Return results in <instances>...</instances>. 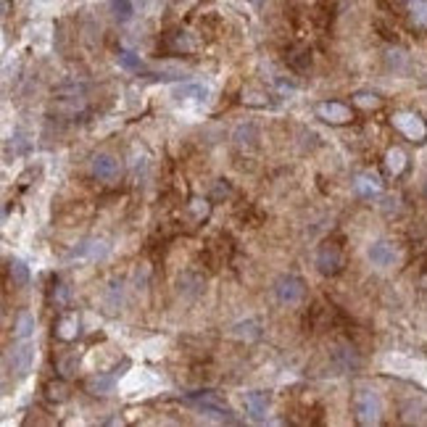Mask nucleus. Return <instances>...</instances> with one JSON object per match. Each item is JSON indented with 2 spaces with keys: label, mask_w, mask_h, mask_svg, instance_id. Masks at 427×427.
Instances as JSON below:
<instances>
[{
  "label": "nucleus",
  "mask_w": 427,
  "mask_h": 427,
  "mask_svg": "<svg viewBox=\"0 0 427 427\" xmlns=\"http://www.w3.org/2000/svg\"><path fill=\"white\" fill-rule=\"evenodd\" d=\"M187 404L195 406L198 411H204L206 417H216V419H227V422H235L233 409L224 404L222 396H216L214 390H195L187 396Z\"/></svg>",
  "instance_id": "1"
},
{
  "label": "nucleus",
  "mask_w": 427,
  "mask_h": 427,
  "mask_svg": "<svg viewBox=\"0 0 427 427\" xmlns=\"http://www.w3.org/2000/svg\"><path fill=\"white\" fill-rule=\"evenodd\" d=\"M353 414H356V422L364 427H372L380 422V414H382V404H380V396L370 388H362L356 390V396H353Z\"/></svg>",
  "instance_id": "2"
},
{
  "label": "nucleus",
  "mask_w": 427,
  "mask_h": 427,
  "mask_svg": "<svg viewBox=\"0 0 427 427\" xmlns=\"http://www.w3.org/2000/svg\"><path fill=\"white\" fill-rule=\"evenodd\" d=\"M390 124L409 140V143H425L427 140V121L414 111H399L390 116Z\"/></svg>",
  "instance_id": "3"
},
{
  "label": "nucleus",
  "mask_w": 427,
  "mask_h": 427,
  "mask_svg": "<svg viewBox=\"0 0 427 427\" xmlns=\"http://www.w3.org/2000/svg\"><path fill=\"white\" fill-rule=\"evenodd\" d=\"M274 298H277L282 306H298L304 298H306V285L304 279L296 274H282L274 282Z\"/></svg>",
  "instance_id": "4"
},
{
  "label": "nucleus",
  "mask_w": 427,
  "mask_h": 427,
  "mask_svg": "<svg viewBox=\"0 0 427 427\" xmlns=\"http://www.w3.org/2000/svg\"><path fill=\"white\" fill-rule=\"evenodd\" d=\"M316 270L322 272L325 277L338 274V272L343 270V248L333 240L322 243L319 251H316Z\"/></svg>",
  "instance_id": "5"
},
{
  "label": "nucleus",
  "mask_w": 427,
  "mask_h": 427,
  "mask_svg": "<svg viewBox=\"0 0 427 427\" xmlns=\"http://www.w3.org/2000/svg\"><path fill=\"white\" fill-rule=\"evenodd\" d=\"M32 359H35V348L29 340H19L9 353H6V370L13 372L16 377H24L32 370Z\"/></svg>",
  "instance_id": "6"
},
{
  "label": "nucleus",
  "mask_w": 427,
  "mask_h": 427,
  "mask_svg": "<svg viewBox=\"0 0 427 427\" xmlns=\"http://www.w3.org/2000/svg\"><path fill=\"white\" fill-rule=\"evenodd\" d=\"M316 116L327 124H338V127H343V124H351L353 121V111L351 106H345L340 101H325V103H316Z\"/></svg>",
  "instance_id": "7"
},
{
  "label": "nucleus",
  "mask_w": 427,
  "mask_h": 427,
  "mask_svg": "<svg viewBox=\"0 0 427 427\" xmlns=\"http://www.w3.org/2000/svg\"><path fill=\"white\" fill-rule=\"evenodd\" d=\"M367 259H370L372 267H377V270H390L396 261H399V251H396V245L390 240H375L367 248Z\"/></svg>",
  "instance_id": "8"
},
{
  "label": "nucleus",
  "mask_w": 427,
  "mask_h": 427,
  "mask_svg": "<svg viewBox=\"0 0 427 427\" xmlns=\"http://www.w3.org/2000/svg\"><path fill=\"white\" fill-rule=\"evenodd\" d=\"M93 177L95 179H101V182H113L116 177H119V158L111 156V153H98L93 156Z\"/></svg>",
  "instance_id": "9"
},
{
  "label": "nucleus",
  "mask_w": 427,
  "mask_h": 427,
  "mask_svg": "<svg viewBox=\"0 0 427 427\" xmlns=\"http://www.w3.org/2000/svg\"><path fill=\"white\" fill-rule=\"evenodd\" d=\"M267 409H270V396H267V393L251 390V393L245 396V411H248V417H251L253 422H264Z\"/></svg>",
  "instance_id": "10"
},
{
  "label": "nucleus",
  "mask_w": 427,
  "mask_h": 427,
  "mask_svg": "<svg viewBox=\"0 0 427 427\" xmlns=\"http://www.w3.org/2000/svg\"><path fill=\"white\" fill-rule=\"evenodd\" d=\"M77 335H79V316L77 314L58 316V322H56V338L58 340L72 343V340H77Z\"/></svg>",
  "instance_id": "11"
},
{
  "label": "nucleus",
  "mask_w": 427,
  "mask_h": 427,
  "mask_svg": "<svg viewBox=\"0 0 427 427\" xmlns=\"http://www.w3.org/2000/svg\"><path fill=\"white\" fill-rule=\"evenodd\" d=\"M353 190H356V195H362V198H375V195H380V190H382L380 177L359 174L356 177V182H353Z\"/></svg>",
  "instance_id": "12"
},
{
  "label": "nucleus",
  "mask_w": 427,
  "mask_h": 427,
  "mask_svg": "<svg viewBox=\"0 0 427 427\" xmlns=\"http://www.w3.org/2000/svg\"><path fill=\"white\" fill-rule=\"evenodd\" d=\"M204 288V277L198 274V272H185L182 277L177 279V290H179V296H187V298H195Z\"/></svg>",
  "instance_id": "13"
},
{
  "label": "nucleus",
  "mask_w": 427,
  "mask_h": 427,
  "mask_svg": "<svg viewBox=\"0 0 427 427\" xmlns=\"http://www.w3.org/2000/svg\"><path fill=\"white\" fill-rule=\"evenodd\" d=\"M385 167H388V172L393 177L404 174V172H406V167H409L406 153H404L401 148H390L388 153H385Z\"/></svg>",
  "instance_id": "14"
},
{
  "label": "nucleus",
  "mask_w": 427,
  "mask_h": 427,
  "mask_svg": "<svg viewBox=\"0 0 427 427\" xmlns=\"http://www.w3.org/2000/svg\"><path fill=\"white\" fill-rule=\"evenodd\" d=\"M335 359H338V367H340L343 372L356 370V367H359V356H356V351H353V345H348V343L335 348Z\"/></svg>",
  "instance_id": "15"
},
{
  "label": "nucleus",
  "mask_w": 427,
  "mask_h": 427,
  "mask_svg": "<svg viewBox=\"0 0 427 427\" xmlns=\"http://www.w3.org/2000/svg\"><path fill=\"white\" fill-rule=\"evenodd\" d=\"M167 50H172V53H190L193 50V40L187 38L185 32H172V35H167Z\"/></svg>",
  "instance_id": "16"
},
{
  "label": "nucleus",
  "mask_w": 427,
  "mask_h": 427,
  "mask_svg": "<svg viewBox=\"0 0 427 427\" xmlns=\"http://www.w3.org/2000/svg\"><path fill=\"white\" fill-rule=\"evenodd\" d=\"M32 330H35V316L21 311V314L16 316V325H13V338H16V340H29Z\"/></svg>",
  "instance_id": "17"
},
{
  "label": "nucleus",
  "mask_w": 427,
  "mask_h": 427,
  "mask_svg": "<svg viewBox=\"0 0 427 427\" xmlns=\"http://www.w3.org/2000/svg\"><path fill=\"white\" fill-rule=\"evenodd\" d=\"M288 64H290V69H296V72H309V66H311V53H309L306 48H293L288 53Z\"/></svg>",
  "instance_id": "18"
},
{
  "label": "nucleus",
  "mask_w": 427,
  "mask_h": 427,
  "mask_svg": "<svg viewBox=\"0 0 427 427\" xmlns=\"http://www.w3.org/2000/svg\"><path fill=\"white\" fill-rule=\"evenodd\" d=\"M9 272H11V277H13V285H19V288H24L29 282V270H27V264L19 259H13L9 264Z\"/></svg>",
  "instance_id": "19"
},
{
  "label": "nucleus",
  "mask_w": 427,
  "mask_h": 427,
  "mask_svg": "<svg viewBox=\"0 0 427 427\" xmlns=\"http://www.w3.org/2000/svg\"><path fill=\"white\" fill-rule=\"evenodd\" d=\"M116 61H119L121 69H127V72H140L143 69V61H140L138 53H132V50H119L116 53Z\"/></svg>",
  "instance_id": "20"
},
{
  "label": "nucleus",
  "mask_w": 427,
  "mask_h": 427,
  "mask_svg": "<svg viewBox=\"0 0 427 427\" xmlns=\"http://www.w3.org/2000/svg\"><path fill=\"white\" fill-rule=\"evenodd\" d=\"M353 103H356L359 109H380L382 98L377 93H367V90H362V93L353 95Z\"/></svg>",
  "instance_id": "21"
},
{
  "label": "nucleus",
  "mask_w": 427,
  "mask_h": 427,
  "mask_svg": "<svg viewBox=\"0 0 427 427\" xmlns=\"http://www.w3.org/2000/svg\"><path fill=\"white\" fill-rule=\"evenodd\" d=\"M111 11L116 21H130L132 13H135V6H132V0H113Z\"/></svg>",
  "instance_id": "22"
},
{
  "label": "nucleus",
  "mask_w": 427,
  "mask_h": 427,
  "mask_svg": "<svg viewBox=\"0 0 427 427\" xmlns=\"http://www.w3.org/2000/svg\"><path fill=\"white\" fill-rule=\"evenodd\" d=\"M113 388V377H90L87 380V390L95 393V396H106V393H111Z\"/></svg>",
  "instance_id": "23"
},
{
  "label": "nucleus",
  "mask_w": 427,
  "mask_h": 427,
  "mask_svg": "<svg viewBox=\"0 0 427 427\" xmlns=\"http://www.w3.org/2000/svg\"><path fill=\"white\" fill-rule=\"evenodd\" d=\"M385 61H388L390 69H396V72H404V69H406V64H409V56H406V50H401V48H393V50H388Z\"/></svg>",
  "instance_id": "24"
},
{
  "label": "nucleus",
  "mask_w": 427,
  "mask_h": 427,
  "mask_svg": "<svg viewBox=\"0 0 427 427\" xmlns=\"http://www.w3.org/2000/svg\"><path fill=\"white\" fill-rule=\"evenodd\" d=\"M409 6H411L414 21H417V24H422V27H427V0H411Z\"/></svg>",
  "instance_id": "25"
},
{
  "label": "nucleus",
  "mask_w": 427,
  "mask_h": 427,
  "mask_svg": "<svg viewBox=\"0 0 427 427\" xmlns=\"http://www.w3.org/2000/svg\"><path fill=\"white\" fill-rule=\"evenodd\" d=\"M174 95L177 98H204L206 87H201V84H185V87H177Z\"/></svg>",
  "instance_id": "26"
},
{
  "label": "nucleus",
  "mask_w": 427,
  "mask_h": 427,
  "mask_svg": "<svg viewBox=\"0 0 427 427\" xmlns=\"http://www.w3.org/2000/svg\"><path fill=\"white\" fill-rule=\"evenodd\" d=\"M235 335L238 338H259V322H240L235 327Z\"/></svg>",
  "instance_id": "27"
},
{
  "label": "nucleus",
  "mask_w": 427,
  "mask_h": 427,
  "mask_svg": "<svg viewBox=\"0 0 427 427\" xmlns=\"http://www.w3.org/2000/svg\"><path fill=\"white\" fill-rule=\"evenodd\" d=\"M48 399H50V401H64L66 399V385H64V382H50V385H48Z\"/></svg>",
  "instance_id": "28"
},
{
  "label": "nucleus",
  "mask_w": 427,
  "mask_h": 427,
  "mask_svg": "<svg viewBox=\"0 0 427 427\" xmlns=\"http://www.w3.org/2000/svg\"><path fill=\"white\" fill-rule=\"evenodd\" d=\"M230 193H233V187L227 185V179H219V185L214 190V198H216V201H219V198H230Z\"/></svg>",
  "instance_id": "29"
},
{
  "label": "nucleus",
  "mask_w": 427,
  "mask_h": 427,
  "mask_svg": "<svg viewBox=\"0 0 427 427\" xmlns=\"http://www.w3.org/2000/svg\"><path fill=\"white\" fill-rule=\"evenodd\" d=\"M419 288H422V293H425V296H427V274H425V277H422V279H419Z\"/></svg>",
  "instance_id": "30"
},
{
  "label": "nucleus",
  "mask_w": 427,
  "mask_h": 427,
  "mask_svg": "<svg viewBox=\"0 0 427 427\" xmlns=\"http://www.w3.org/2000/svg\"><path fill=\"white\" fill-rule=\"evenodd\" d=\"M11 11V0H3V13H9Z\"/></svg>",
  "instance_id": "31"
},
{
  "label": "nucleus",
  "mask_w": 427,
  "mask_h": 427,
  "mask_svg": "<svg viewBox=\"0 0 427 427\" xmlns=\"http://www.w3.org/2000/svg\"><path fill=\"white\" fill-rule=\"evenodd\" d=\"M396 3H399V6H409V3H411V0H396Z\"/></svg>",
  "instance_id": "32"
},
{
  "label": "nucleus",
  "mask_w": 427,
  "mask_h": 427,
  "mask_svg": "<svg viewBox=\"0 0 427 427\" xmlns=\"http://www.w3.org/2000/svg\"><path fill=\"white\" fill-rule=\"evenodd\" d=\"M425 195H427V182H425Z\"/></svg>",
  "instance_id": "33"
}]
</instances>
